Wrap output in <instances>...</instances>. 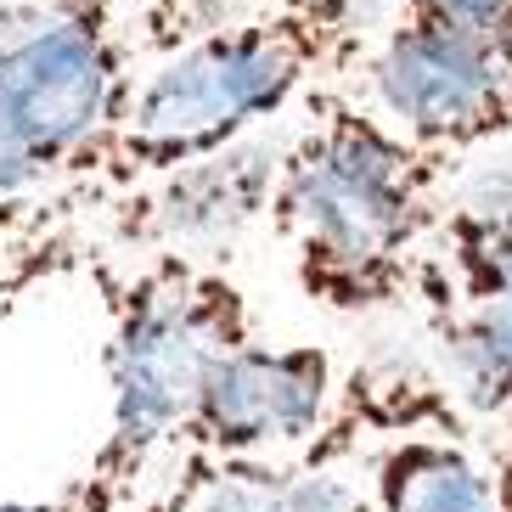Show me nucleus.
I'll return each instance as SVG.
<instances>
[{"label": "nucleus", "instance_id": "12", "mask_svg": "<svg viewBox=\"0 0 512 512\" xmlns=\"http://www.w3.org/2000/svg\"><path fill=\"white\" fill-rule=\"evenodd\" d=\"M46 192H51V175L34 169L12 141L0 136V254L23 237V226L34 220V209H40Z\"/></svg>", "mask_w": 512, "mask_h": 512}, {"label": "nucleus", "instance_id": "7", "mask_svg": "<svg viewBox=\"0 0 512 512\" xmlns=\"http://www.w3.org/2000/svg\"><path fill=\"white\" fill-rule=\"evenodd\" d=\"M439 254L428 271L445 276V299H484L512 287V164L473 175L467 192L439 214Z\"/></svg>", "mask_w": 512, "mask_h": 512}, {"label": "nucleus", "instance_id": "15", "mask_svg": "<svg viewBox=\"0 0 512 512\" xmlns=\"http://www.w3.org/2000/svg\"><path fill=\"white\" fill-rule=\"evenodd\" d=\"M0 6H6V0H0Z\"/></svg>", "mask_w": 512, "mask_h": 512}, {"label": "nucleus", "instance_id": "11", "mask_svg": "<svg viewBox=\"0 0 512 512\" xmlns=\"http://www.w3.org/2000/svg\"><path fill=\"white\" fill-rule=\"evenodd\" d=\"M282 512H372V501L349 473L332 467L327 451H310L304 467H287Z\"/></svg>", "mask_w": 512, "mask_h": 512}, {"label": "nucleus", "instance_id": "3", "mask_svg": "<svg viewBox=\"0 0 512 512\" xmlns=\"http://www.w3.org/2000/svg\"><path fill=\"white\" fill-rule=\"evenodd\" d=\"M107 304V434L68 484L79 512H141V490L175 456L209 366L254 338V304L197 254L85 259Z\"/></svg>", "mask_w": 512, "mask_h": 512}, {"label": "nucleus", "instance_id": "4", "mask_svg": "<svg viewBox=\"0 0 512 512\" xmlns=\"http://www.w3.org/2000/svg\"><path fill=\"white\" fill-rule=\"evenodd\" d=\"M136 79L119 0H6L0 6V136L51 186L107 130Z\"/></svg>", "mask_w": 512, "mask_h": 512}, {"label": "nucleus", "instance_id": "5", "mask_svg": "<svg viewBox=\"0 0 512 512\" xmlns=\"http://www.w3.org/2000/svg\"><path fill=\"white\" fill-rule=\"evenodd\" d=\"M366 91L422 147L479 152L512 136V34L400 12L366 51Z\"/></svg>", "mask_w": 512, "mask_h": 512}, {"label": "nucleus", "instance_id": "9", "mask_svg": "<svg viewBox=\"0 0 512 512\" xmlns=\"http://www.w3.org/2000/svg\"><path fill=\"white\" fill-rule=\"evenodd\" d=\"M439 349L473 411H512V287L484 299H439Z\"/></svg>", "mask_w": 512, "mask_h": 512}, {"label": "nucleus", "instance_id": "6", "mask_svg": "<svg viewBox=\"0 0 512 512\" xmlns=\"http://www.w3.org/2000/svg\"><path fill=\"white\" fill-rule=\"evenodd\" d=\"M332 394H338V372L321 344L242 338L209 366L175 456L226 462V456H271L282 445H304L327 428Z\"/></svg>", "mask_w": 512, "mask_h": 512}, {"label": "nucleus", "instance_id": "13", "mask_svg": "<svg viewBox=\"0 0 512 512\" xmlns=\"http://www.w3.org/2000/svg\"><path fill=\"white\" fill-rule=\"evenodd\" d=\"M400 12L445 17V23H473V29L512 34V0H400Z\"/></svg>", "mask_w": 512, "mask_h": 512}, {"label": "nucleus", "instance_id": "10", "mask_svg": "<svg viewBox=\"0 0 512 512\" xmlns=\"http://www.w3.org/2000/svg\"><path fill=\"white\" fill-rule=\"evenodd\" d=\"M186 479L169 484L158 507L169 512H282L287 467L271 456H226V462H181Z\"/></svg>", "mask_w": 512, "mask_h": 512}, {"label": "nucleus", "instance_id": "2", "mask_svg": "<svg viewBox=\"0 0 512 512\" xmlns=\"http://www.w3.org/2000/svg\"><path fill=\"white\" fill-rule=\"evenodd\" d=\"M451 152L411 141L377 107L344 91L304 96V124L287 136L271 192L304 299L338 316H372L411 293L422 242L439 231Z\"/></svg>", "mask_w": 512, "mask_h": 512}, {"label": "nucleus", "instance_id": "14", "mask_svg": "<svg viewBox=\"0 0 512 512\" xmlns=\"http://www.w3.org/2000/svg\"><path fill=\"white\" fill-rule=\"evenodd\" d=\"M0 512H79V501L68 490H57L51 501H0Z\"/></svg>", "mask_w": 512, "mask_h": 512}, {"label": "nucleus", "instance_id": "1", "mask_svg": "<svg viewBox=\"0 0 512 512\" xmlns=\"http://www.w3.org/2000/svg\"><path fill=\"white\" fill-rule=\"evenodd\" d=\"M355 46H361L355 0H259L254 12L169 46L147 74L130 79L119 113L40 197L12 248L62 237L158 169L265 130L316 91L332 68H344Z\"/></svg>", "mask_w": 512, "mask_h": 512}, {"label": "nucleus", "instance_id": "8", "mask_svg": "<svg viewBox=\"0 0 512 512\" xmlns=\"http://www.w3.org/2000/svg\"><path fill=\"white\" fill-rule=\"evenodd\" d=\"M377 512H496V484L462 445L406 434L377 456Z\"/></svg>", "mask_w": 512, "mask_h": 512}]
</instances>
